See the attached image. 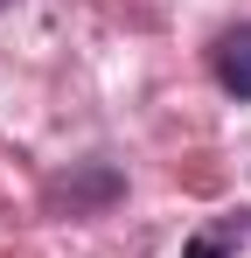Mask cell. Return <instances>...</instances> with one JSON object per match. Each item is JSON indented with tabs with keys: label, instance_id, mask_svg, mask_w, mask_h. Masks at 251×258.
I'll return each instance as SVG.
<instances>
[{
	"label": "cell",
	"instance_id": "cell-1",
	"mask_svg": "<svg viewBox=\"0 0 251 258\" xmlns=\"http://www.w3.org/2000/svg\"><path fill=\"white\" fill-rule=\"evenodd\" d=\"M209 70L230 98H251V28H223L216 49H209Z\"/></svg>",
	"mask_w": 251,
	"mask_h": 258
},
{
	"label": "cell",
	"instance_id": "cell-2",
	"mask_svg": "<svg viewBox=\"0 0 251 258\" xmlns=\"http://www.w3.org/2000/svg\"><path fill=\"white\" fill-rule=\"evenodd\" d=\"M189 258H223V237H196V244H189Z\"/></svg>",
	"mask_w": 251,
	"mask_h": 258
}]
</instances>
